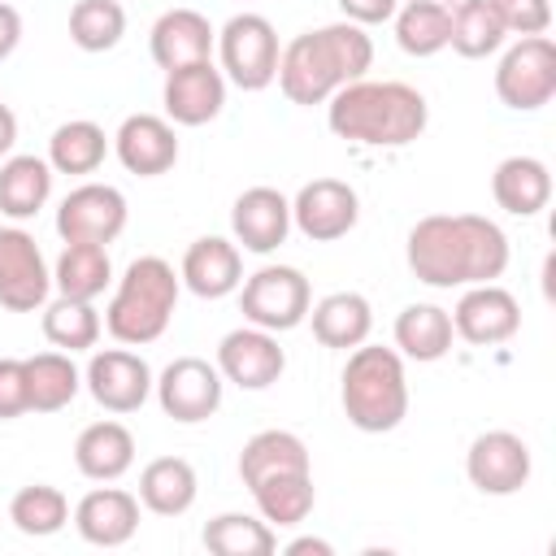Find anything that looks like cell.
I'll return each mask as SVG.
<instances>
[{"instance_id":"cell-10","label":"cell","mask_w":556,"mask_h":556,"mask_svg":"<svg viewBox=\"0 0 556 556\" xmlns=\"http://www.w3.org/2000/svg\"><path fill=\"white\" fill-rule=\"evenodd\" d=\"M152 382L156 378H152L148 361L139 352H130L126 343L91 352V361L83 369V387L91 391V400L104 413H117V417L139 413L148 404V395H152Z\"/></svg>"},{"instance_id":"cell-21","label":"cell","mask_w":556,"mask_h":556,"mask_svg":"<svg viewBox=\"0 0 556 556\" xmlns=\"http://www.w3.org/2000/svg\"><path fill=\"white\" fill-rule=\"evenodd\" d=\"M178 278L191 295L200 300H222L230 291H239L243 282V252L235 239H222V235H200L187 252H182V265H178Z\"/></svg>"},{"instance_id":"cell-2","label":"cell","mask_w":556,"mask_h":556,"mask_svg":"<svg viewBox=\"0 0 556 556\" xmlns=\"http://www.w3.org/2000/svg\"><path fill=\"white\" fill-rule=\"evenodd\" d=\"M374 65V39L356 22H330L295 35L278 56V87L291 104H326L339 87L365 78Z\"/></svg>"},{"instance_id":"cell-33","label":"cell","mask_w":556,"mask_h":556,"mask_svg":"<svg viewBox=\"0 0 556 556\" xmlns=\"http://www.w3.org/2000/svg\"><path fill=\"white\" fill-rule=\"evenodd\" d=\"M113 282V261L104 243H65L56 265H52V287L56 295L74 300H100L104 287Z\"/></svg>"},{"instance_id":"cell-38","label":"cell","mask_w":556,"mask_h":556,"mask_svg":"<svg viewBox=\"0 0 556 556\" xmlns=\"http://www.w3.org/2000/svg\"><path fill=\"white\" fill-rule=\"evenodd\" d=\"M126 35V4L122 0H78L70 9V43L83 52H109Z\"/></svg>"},{"instance_id":"cell-18","label":"cell","mask_w":556,"mask_h":556,"mask_svg":"<svg viewBox=\"0 0 556 556\" xmlns=\"http://www.w3.org/2000/svg\"><path fill=\"white\" fill-rule=\"evenodd\" d=\"M113 152L122 161L126 174H139V178H161L178 165V135H174V122L161 117V113H130L117 135H113Z\"/></svg>"},{"instance_id":"cell-27","label":"cell","mask_w":556,"mask_h":556,"mask_svg":"<svg viewBox=\"0 0 556 556\" xmlns=\"http://www.w3.org/2000/svg\"><path fill=\"white\" fill-rule=\"evenodd\" d=\"M395 352L404 361H417V365H430V361H443L456 343V330H452V313L439 308V304H404L395 326Z\"/></svg>"},{"instance_id":"cell-23","label":"cell","mask_w":556,"mask_h":556,"mask_svg":"<svg viewBox=\"0 0 556 556\" xmlns=\"http://www.w3.org/2000/svg\"><path fill=\"white\" fill-rule=\"evenodd\" d=\"M74 465L91 482H117L135 465V434L113 417L91 421L74 439Z\"/></svg>"},{"instance_id":"cell-45","label":"cell","mask_w":556,"mask_h":556,"mask_svg":"<svg viewBox=\"0 0 556 556\" xmlns=\"http://www.w3.org/2000/svg\"><path fill=\"white\" fill-rule=\"evenodd\" d=\"M308 552H313V556H330L334 547H330L326 539H291V543H287V556H308Z\"/></svg>"},{"instance_id":"cell-13","label":"cell","mask_w":556,"mask_h":556,"mask_svg":"<svg viewBox=\"0 0 556 556\" xmlns=\"http://www.w3.org/2000/svg\"><path fill=\"white\" fill-rule=\"evenodd\" d=\"M530 443L513 430H482L465 452V478L482 495H517L530 482Z\"/></svg>"},{"instance_id":"cell-31","label":"cell","mask_w":556,"mask_h":556,"mask_svg":"<svg viewBox=\"0 0 556 556\" xmlns=\"http://www.w3.org/2000/svg\"><path fill=\"white\" fill-rule=\"evenodd\" d=\"M508 39L500 13L491 9V0H456L447 9V48L465 61H482L491 52H500Z\"/></svg>"},{"instance_id":"cell-26","label":"cell","mask_w":556,"mask_h":556,"mask_svg":"<svg viewBox=\"0 0 556 556\" xmlns=\"http://www.w3.org/2000/svg\"><path fill=\"white\" fill-rule=\"evenodd\" d=\"M139 508L156 513V517H182L195 495H200V478L195 465L182 456H156L139 469Z\"/></svg>"},{"instance_id":"cell-4","label":"cell","mask_w":556,"mask_h":556,"mask_svg":"<svg viewBox=\"0 0 556 556\" xmlns=\"http://www.w3.org/2000/svg\"><path fill=\"white\" fill-rule=\"evenodd\" d=\"M178 291H182V278L165 256H135L109 295L104 330L113 334V343H126V348L156 343L174 321Z\"/></svg>"},{"instance_id":"cell-7","label":"cell","mask_w":556,"mask_h":556,"mask_svg":"<svg viewBox=\"0 0 556 556\" xmlns=\"http://www.w3.org/2000/svg\"><path fill=\"white\" fill-rule=\"evenodd\" d=\"M239 308H243V321L282 334L308 317L313 287L295 265H261L239 282Z\"/></svg>"},{"instance_id":"cell-32","label":"cell","mask_w":556,"mask_h":556,"mask_svg":"<svg viewBox=\"0 0 556 556\" xmlns=\"http://www.w3.org/2000/svg\"><path fill=\"white\" fill-rule=\"evenodd\" d=\"M104 156H109V135L91 117L61 122L52 130V139H48V165H52V174L83 178V174H96L104 165Z\"/></svg>"},{"instance_id":"cell-12","label":"cell","mask_w":556,"mask_h":556,"mask_svg":"<svg viewBox=\"0 0 556 556\" xmlns=\"http://www.w3.org/2000/svg\"><path fill=\"white\" fill-rule=\"evenodd\" d=\"M52 295V269L22 226H0V304L9 313H35Z\"/></svg>"},{"instance_id":"cell-29","label":"cell","mask_w":556,"mask_h":556,"mask_svg":"<svg viewBox=\"0 0 556 556\" xmlns=\"http://www.w3.org/2000/svg\"><path fill=\"white\" fill-rule=\"evenodd\" d=\"M295 469H313V456H308V443L291 430H256L239 452L243 486H256L269 473H295Z\"/></svg>"},{"instance_id":"cell-9","label":"cell","mask_w":556,"mask_h":556,"mask_svg":"<svg viewBox=\"0 0 556 556\" xmlns=\"http://www.w3.org/2000/svg\"><path fill=\"white\" fill-rule=\"evenodd\" d=\"M156 391V404L169 421L178 426H195V421H208L217 408H222V391H226V378L213 361L204 356H174L161 378L152 382Z\"/></svg>"},{"instance_id":"cell-1","label":"cell","mask_w":556,"mask_h":556,"mask_svg":"<svg viewBox=\"0 0 556 556\" xmlns=\"http://www.w3.org/2000/svg\"><path fill=\"white\" fill-rule=\"evenodd\" d=\"M508 235L482 213H430L404 239V261L417 282L452 291L495 282L508 269Z\"/></svg>"},{"instance_id":"cell-16","label":"cell","mask_w":556,"mask_h":556,"mask_svg":"<svg viewBox=\"0 0 556 556\" xmlns=\"http://www.w3.org/2000/svg\"><path fill=\"white\" fill-rule=\"evenodd\" d=\"M226 382H235L239 391H265L282 378L287 369V352L278 348V334L274 330H261V326H239L230 334H222L217 343V361Z\"/></svg>"},{"instance_id":"cell-30","label":"cell","mask_w":556,"mask_h":556,"mask_svg":"<svg viewBox=\"0 0 556 556\" xmlns=\"http://www.w3.org/2000/svg\"><path fill=\"white\" fill-rule=\"evenodd\" d=\"M256 500V513L274 526V530H291L300 526L313 504H317V486H313V469H295V473H269L256 486H248Z\"/></svg>"},{"instance_id":"cell-11","label":"cell","mask_w":556,"mask_h":556,"mask_svg":"<svg viewBox=\"0 0 556 556\" xmlns=\"http://www.w3.org/2000/svg\"><path fill=\"white\" fill-rule=\"evenodd\" d=\"M126 195L113 182H78L56 204V235L65 243H113L126 230Z\"/></svg>"},{"instance_id":"cell-43","label":"cell","mask_w":556,"mask_h":556,"mask_svg":"<svg viewBox=\"0 0 556 556\" xmlns=\"http://www.w3.org/2000/svg\"><path fill=\"white\" fill-rule=\"evenodd\" d=\"M17 43H22V13L9 0H0V61L13 56Z\"/></svg>"},{"instance_id":"cell-37","label":"cell","mask_w":556,"mask_h":556,"mask_svg":"<svg viewBox=\"0 0 556 556\" xmlns=\"http://www.w3.org/2000/svg\"><path fill=\"white\" fill-rule=\"evenodd\" d=\"M9 521H13V530L26 534V539H48V534L65 530V521H70V500H65V491L52 486V482H30V486H22V491L9 500Z\"/></svg>"},{"instance_id":"cell-42","label":"cell","mask_w":556,"mask_h":556,"mask_svg":"<svg viewBox=\"0 0 556 556\" xmlns=\"http://www.w3.org/2000/svg\"><path fill=\"white\" fill-rule=\"evenodd\" d=\"M343 9V22H356V26H382L395 17L400 0H339Z\"/></svg>"},{"instance_id":"cell-44","label":"cell","mask_w":556,"mask_h":556,"mask_svg":"<svg viewBox=\"0 0 556 556\" xmlns=\"http://www.w3.org/2000/svg\"><path fill=\"white\" fill-rule=\"evenodd\" d=\"M13 143H17V113L0 100V161L13 152Z\"/></svg>"},{"instance_id":"cell-35","label":"cell","mask_w":556,"mask_h":556,"mask_svg":"<svg viewBox=\"0 0 556 556\" xmlns=\"http://www.w3.org/2000/svg\"><path fill=\"white\" fill-rule=\"evenodd\" d=\"M104 334V317L96 308V300H74V295H56L43 304V339L61 352H87L96 348Z\"/></svg>"},{"instance_id":"cell-41","label":"cell","mask_w":556,"mask_h":556,"mask_svg":"<svg viewBox=\"0 0 556 556\" xmlns=\"http://www.w3.org/2000/svg\"><path fill=\"white\" fill-rule=\"evenodd\" d=\"M30 413V387H26V361L0 356V421H13Z\"/></svg>"},{"instance_id":"cell-20","label":"cell","mask_w":556,"mask_h":556,"mask_svg":"<svg viewBox=\"0 0 556 556\" xmlns=\"http://www.w3.org/2000/svg\"><path fill=\"white\" fill-rule=\"evenodd\" d=\"M213 43H217V30L200 9H165L148 35V52L165 74L178 65L213 61Z\"/></svg>"},{"instance_id":"cell-15","label":"cell","mask_w":556,"mask_h":556,"mask_svg":"<svg viewBox=\"0 0 556 556\" xmlns=\"http://www.w3.org/2000/svg\"><path fill=\"white\" fill-rule=\"evenodd\" d=\"M361 217V195L343 178H313L291 200V226L313 243L343 239Z\"/></svg>"},{"instance_id":"cell-8","label":"cell","mask_w":556,"mask_h":556,"mask_svg":"<svg viewBox=\"0 0 556 556\" xmlns=\"http://www.w3.org/2000/svg\"><path fill=\"white\" fill-rule=\"evenodd\" d=\"M495 96L513 113H534L556 96V43L547 35H521L495 65Z\"/></svg>"},{"instance_id":"cell-3","label":"cell","mask_w":556,"mask_h":556,"mask_svg":"<svg viewBox=\"0 0 556 556\" xmlns=\"http://www.w3.org/2000/svg\"><path fill=\"white\" fill-rule=\"evenodd\" d=\"M426 122V96L400 78H356L326 100V126L361 148H408L413 139H421Z\"/></svg>"},{"instance_id":"cell-36","label":"cell","mask_w":556,"mask_h":556,"mask_svg":"<svg viewBox=\"0 0 556 556\" xmlns=\"http://www.w3.org/2000/svg\"><path fill=\"white\" fill-rule=\"evenodd\" d=\"M200 539L213 556H274L278 552V530L252 513H217L204 521Z\"/></svg>"},{"instance_id":"cell-14","label":"cell","mask_w":556,"mask_h":556,"mask_svg":"<svg viewBox=\"0 0 556 556\" xmlns=\"http://www.w3.org/2000/svg\"><path fill=\"white\" fill-rule=\"evenodd\" d=\"M452 330L456 339L473 343V348H495L508 343L521 330V304L508 287L500 282H473L460 287V300L452 308Z\"/></svg>"},{"instance_id":"cell-25","label":"cell","mask_w":556,"mask_h":556,"mask_svg":"<svg viewBox=\"0 0 556 556\" xmlns=\"http://www.w3.org/2000/svg\"><path fill=\"white\" fill-rule=\"evenodd\" d=\"M491 195L513 217H534L552 200V169L539 156H504L491 174Z\"/></svg>"},{"instance_id":"cell-46","label":"cell","mask_w":556,"mask_h":556,"mask_svg":"<svg viewBox=\"0 0 556 556\" xmlns=\"http://www.w3.org/2000/svg\"><path fill=\"white\" fill-rule=\"evenodd\" d=\"M404 4H439V9H452L456 0H404Z\"/></svg>"},{"instance_id":"cell-24","label":"cell","mask_w":556,"mask_h":556,"mask_svg":"<svg viewBox=\"0 0 556 556\" xmlns=\"http://www.w3.org/2000/svg\"><path fill=\"white\" fill-rule=\"evenodd\" d=\"M304 321H313V339H317L321 348L352 352V348H361V343L369 339V330H374V308H369V300H365L361 291H330V295H321V300L308 308Z\"/></svg>"},{"instance_id":"cell-6","label":"cell","mask_w":556,"mask_h":556,"mask_svg":"<svg viewBox=\"0 0 556 556\" xmlns=\"http://www.w3.org/2000/svg\"><path fill=\"white\" fill-rule=\"evenodd\" d=\"M217 70L226 74V83H235L239 91H265L278 78V30L265 13H235L222 30H217Z\"/></svg>"},{"instance_id":"cell-19","label":"cell","mask_w":556,"mask_h":556,"mask_svg":"<svg viewBox=\"0 0 556 556\" xmlns=\"http://www.w3.org/2000/svg\"><path fill=\"white\" fill-rule=\"evenodd\" d=\"M230 230L243 252L269 256L291 235V200L278 187H248L230 204Z\"/></svg>"},{"instance_id":"cell-39","label":"cell","mask_w":556,"mask_h":556,"mask_svg":"<svg viewBox=\"0 0 556 556\" xmlns=\"http://www.w3.org/2000/svg\"><path fill=\"white\" fill-rule=\"evenodd\" d=\"M395 43L408 56H434L447 48V9L439 4H404L395 9Z\"/></svg>"},{"instance_id":"cell-28","label":"cell","mask_w":556,"mask_h":556,"mask_svg":"<svg viewBox=\"0 0 556 556\" xmlns=\"http://www.w3.org/2000/svg\"><path fill=\"white\" fill-rule=\"evenodd\" d=\"M52 195V165L35 152H9L0 161V213L13 222H30Z\"/></svg>"},{"instance_id":"cell-40","label":"cell","mask_w":556,"mask_h":556,"mask_svg":"<svg viewBox=\"0 0 556 556\" xmlns=\"http://www.w3.org/2000/svg\"><path fill=\"white\" fill-rule=\"evenodd\" d=\"M508 35H547L552 26V0H491Z\"/></svg>"},{"instance_id":"cell-17","label":"cell","mask_w":556,"mask_h":556,"mask_svg":"<svg viewBox=\"0 0 556 556\" xmlns=\"http://www.w3.org/2000/svg\"><path fill=\"white\" fill-rule=\"evenodd\" d=\"M161 104L174 126H208L226 109V74L213 61L178 65L165 74Z\"/></svg>"},{"instance_id":"cell-34","label":"cell","mask_w":556,"mask_h":556,"mask_svg":"<svg viewBox=\"0 0 556 556\" xmlns=\"http://www.w3.org/2000/svg\"><path fill=\"white\" fill-rule=\"evenodd\" d=\"M26 387H30V413H61L83 391V374L70 361V352H35L26 356Z\"/></svg>"},{"instance_id":"cell-5","label":"cell","mask_w":556,"mask_h":556,"mask_svg":"<svg viewBox=\"0 0 556 556\" xmlns=\"http://www.w3.org/2000/svg\"><path fill=\"white\" fill-rule=\"evenodd\" d=\"M339 404L343 417L365 434H387L408 417V374L404 356L382 343H361L348 352L343 378H339Z\"/></svg>"},{"instance_id":"cell-22","label":"cell","mask_w":556,"mask_h":556,"mask_svg":"<svg viewBox=\"0 0 556 556\" xmlns=\"http://www.w3.org/2000/svg\"><path fill=\"white\" fill-rule=\"evenodd\" d=\"M70 517L91 547H122L139 530V495L122 486H96L74 504Z\"/></svg>"}]
</instances>
